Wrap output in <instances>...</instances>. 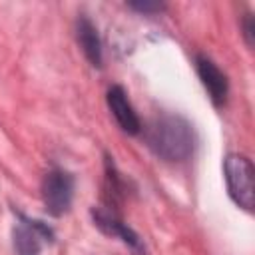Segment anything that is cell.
Returning a JSON list of instances; mask_svg holds the SVG:
<instances>
[{
	"label": "cell",
	"instance_id": "cell-1",
	"mask_svg": "<svg viewBox=\"0 0 255 255\" xmlns=\"http://www.w3.org/2000/svg\"><path fill=\"white\" fill-rule=\"evenodd\" d=\"M145 141L151 151L165 161H183L193 153L191 124L175 114H161L145 128Z\"/></svg>",
	"mask_w": 255,
	"mask_h": 255
},
{
	"label": "cell",
	"instance_id": "cell-2",
	"mask_svg": "<svg viewBox=\"0 0 255 255\" xmlns=\"http://www.w3.org/2000/svg\"><path fill=\"white\" fill-rule=\"evenodd\" d=\"M225 183L229 197L243 209L251 211L255 201L253 189V163L245 155H227L225 165Z\"/></svg>",
	"mask_w": 255,
	"mask_h": 255
},
{
	"label": "cell",
	"instance_id": "cell-3",
	"mask_svg": "<svg viewBox=\"0 0 255 255\" xmlns=\"http://www.w3.org/2000/svg\"><path fill=\"white\" fill-rule=\"evenodd\" d=\"M74 199V177L64 169H52L42 181V201L54 217L64 215Z\"/></svg>",
	"mask_w": 255,
	"mask_h": 255
},
{
	"label": "cell",
	"instance_id": "cell-4",
	"mask_svg": "<svg viewBox=\"0 0 255 255\" xmlns=\"http://www.w3.org/2000/svg\"><path fill=\"white\" fill-rule=\"evenodd\" d=\"M12 237L16 255H40L42 247L54 239V231L38 219L20 215L18 223L14 225Z\"/></svg>",
	"mask_w": 255,
	"mask_h": 255
},
{
	"label": "cell",
	"instance_id": "cell-5",
	"mask_svg": "<svg viewBox=\"0 0 255 255\" xmlns=\"http://www.w3.org/2000/svg\"><path fill=\"white\" fill-rule=\"evenodd\" d=\"M92 217H94V223H96L106 235H112V237L122 239V243H126L135 255H145L143 239H139V235H137L131 227H128L120 217H116L112 211H106V209H92Z\"/></svg>",
	"mask_w": 255,
	"mask_h": 255
},
{
	"label": "cell",
	"instance_id": "cell-6",
	"mask_svg": "<svg viewBox=\"0 0 255 255\" xmlns=\"http://www.w3.org/2000/svg\"><path fill=\"white\" fill-rule=\"evenodd\" d=\"M195 68H197V76L203 84V88L207 90L211 102L215 106H223L229 94V82L227 76L205 56H197L195 60Z\"/></svg>",
	"mask_w": 255,
	"mask_h": 255
},
{
	"label": "cell",
	"instance_id": "cell-7",
	"mask_svg": "<svg viewBox=\"0 0 255 255\" xmlns=\"http://www.w3.org/2000/svg\"><path fill=\"white\" fill-rule=\"evenodd\" d=\"M108 106H110L118 126L126 133H131V135L139 133V129H141L139 118L133 112V108H131V104H129V100H128V96H126L122 86H112L108 90Z\"/></svg>",
	"mask_w": 255,
	"mask_h": 255
},
{
	"label": "cell",
	"instance_id": "cell-8",
	"mask_svg": "<svg viewBox=\"0 0 255 255\" xmlns=\"http://www.w3.org/2000/svg\"><path fill=\"white\" fill-rule=\"evenodd\" d=\"M76 38L78 44L84 52V56L88 58V62L96 68L102 66V42H100V34L98 28L90 22V18L80 16L78 24H76Z\"/></svg>",
	"mask_w": 255,
	"mask_h": 255
},
{
	"label": "cell",
	"instance_id": "cell-9",
	"mask_svg": "<svg viewBox=\"0 0 255 255\" xmlns=\"http://www.w3.org/2000/svg\"><path fill=\"white\" fill-rule=\"evenodd\" d=\"M129 8L143 14H155V12H161L165 6L161 2H129Z\"/></svg>",
	"mask_w": 255,
	"mask_h": 255
},
{
	"label": "cell",
	"instance_id": "cell-10",
	"mask_svg": "<svg viewBox=\"0 0 255 255\" xmlns=\"http://www.w3.org/2000/svg\"><path fill=\"white\" fill-rule=\"evenodd\" d=\"M243 34H245L247 46H253V20H251V16H247L243 22Z\"/></svg>",
	"mask_w": 255,
	"mask_h": 255
}]
</instances>
